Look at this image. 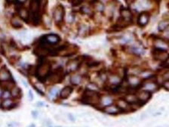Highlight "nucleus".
Segmentation results:
<instances>
[{
    "mask_svg": "<svg viewBox=\"0 0 169 127\" xmlns=\"http://www.w3.org/2000/svg\"><path fill=\"white\" fill-rule=\"evenodd\" d=\"M52 64L46 58H38V62L35 67V77L41 83L46 82L52 73Z\"/></svg>",
    "mask_w": 169,
    "mask_h": 127,
    "instance_id": "1",
    "label": "nucleus"
},
{
    "mask_svg": "<svg viewBox=\"0 0 169 127\" xmlns=\"http://www.w3.org/2000/svg\"><path fill=\"white\" fill-rule=\"evenodd\" d=\"M42 1L33 0L30 1L29 7L30 12V22H32L33 25L38 26L42 21V10L43 7L42 6Z\"/></svg>",
    "mask_w": 169,
    "mask_h": 127,
    "instance_id": "2",
    "label": "nucleus"
},
{
    "mask_svg": "<svg viewBox=\"0 0 169 127\" xmlns=\"http://www.w3.org/2000/svg\"><path fill=\"white\" fill-rule=\"evenodd\" d=\"M100 99H101V95L100 93L98 92L97 91L87 88L82 95L81 101L84 104H89V105L97 107V106H100Z\"/></svg>",
    "mask_w": 169,
    "mask_h": 127,
    "instance_id": "3",
    "label": "nucleus"
},
{
    "mask_svg": "<svg viewBox=\"0 0 169 127\" xmlns=\"http://www.w3.org/2000/svg\"><path fill=\"white\" fill-rule=\"evenodd\" d=\"M53 17L55 21L56 26L60 28L64 23L65 17V8L61 4H59L54 8L53 12Z\"/></svg>",
    "mask_w": 169,
    "mask_h": 127,
    "instance_id": "4",
    "label": "nucleus"
},
{
    "mask_svg": "<svg viewBox=\"0 0 169 127\" xmlns=\"http://www.w3.org/2000/svg\"><path fill=\"white\" fill-rule=\"evenodd\" d=\"M64 72L62 67L56 68L54 70H52L49 77H48L47 81L49 82L50 84H56V83H61L64 79Z\"/></svg>",
    "mask_w": 169,
    "mask_h": 127,
    "instance_id": "5",
    "label": "nucleus"
},
{
    "mask_svg": "<svg viewBox=\"0 0 169 127\" xmlns=\"http://www.w3.org/2000/svg\"><path fill=\"white\" fill-rule=\"evenodd\" d=\"M152 55L154 59L161 63H165L168 59H169V53L168 52V49L165 48L153 47Z\"/></svg>",
    "mask_w": 169,
    "mask_h": 127,
    "instance_id": "6",
    "label": "nucleus"
},
{
    "mask_svg": "<svg viewBox=\"0 0 169 127\" xmlns=\"http://www.w3.org/2000/svg\"><path fill=\"white\" fill-rule=\"evenodd\" d=\"M150 19V14L148 12H142L137 17V24L140 27H145L149 23Z\"/></svg>",
    "mask_w": 169,
    "mask_h": 127,
    "instance_id": "7",
    "label": "nucleus"
},
{
    "mask_svg": "<svg viewBox=\"0 0 169 127\" xmlns=\"http://www.w3.org/2000/svg\"><path fill=\"white\" fill-rule=\"evenodd\" d=\"M17 14L19 16L22 21H25L26 23H30V12L29 9H27L23 6H17L16 7Z\"/></svg>",
    "mask_w": 169,
    "mask_h": 127,
    "instance_id": "8",
    "label": "nucleus"
},
{
    "mask_svg": "<svg viewBox=\"0 0 169 127\" xmlns=\"http://www.w3.org/2000/svg\"><path fill=\"white\" fill-rule=\"evenodd\" d=\"M136 95L137 98H138L139 101L144 105V104H146V102L149 101V100L151 98L152 93L146 90H139L136 93Z\"/></svg>",
    "mask_w": 169,
    "mask_h": 127,
    "instance_id": "9",
    "label": "nucleus"
},
{
    "mask_svg": "<svg viewBox=\"0 0 169 127\" xmlns=\"http://www.w3.org/2000/svg\"><path fill=\"white\" fill-rule=\"evenodd\" d=\"M17 105V104H16L14 99H12V98L4 99L1 103V108L4 110H12L15 108Z\"/></svg>",
    "mask_w": 169,
    "mask_h": 127,
    "instance_id": "10",
    "label": "nucleus"
},
{
    "mask_svg": "<svg viewBox=\"0 0 169 127\" xmlns=\"http://www.w3.org/2000/svg\"><path fill=\"white\" fill-rule=\"evenodd\" d=\"M120 14H121L120 17H122L125 20H126L127 21H129V22L132 23L133 14L129 8H123V7H122V8L120 9Z\"/></svg>",
    "mask_w": 169,
    "mask_h": 127,
    "instance_id": "11",
    "label": "nucleus"
},
{
    "mask_svg": "<svg viewBox=\"0 0 169 127\" xmlns=\"http://www.w3.org/2000/svg\"><path fill=\"white\" fill-rule=\"evenodd\" d=\"M13 80L12 77V74L10 71L7 69L5 66L1 68L0 70V81H8Z\"/></svg>",
    "mask_w": 169,
    "mask_h": 127,
    "instance_id": "12",
    "label": "nucleus"
},
{
    "mask_svg": "<svg viewBox=\"0 0 169 127\" xmlns=\"http://www.w3.org/2000/svg\"><path fill=\"white\" fill-rule=\"evenodd\" d=\"M103 111L110 115H117V114H122L121 110H119V108L115 104H111L110 106H107L103 109Z\"/></svg>",
    "mask_w": 169,
    "mask_h": 127,
    "instance_id": "13",
    "label": "nucleus"
},
{
    "mask_svg": "<svg viewBox=\"0 0 169 127\" xmlns=\"http://www.w3.org/2000/svg\"><path fill=\"white\" fill-rule=\"evenodd\" d=\"M73 91V88L70 86H67L60 91V98L61 99H67L70 96Z\"/></svg>",
    "mask_w": 169,
    "mask_h": 127,
    "instance_id": "14",
    "label": "nucleus"
},
{
    "mask_svg": "<svg viewBox=\"0 0 169 127\" xmlns=\"http://www.w3.org/2000/svg\"><path fill=\"white\" fill-rule=\"evenodd\" d=\"M10 23H11V25L15 29H21L23 27V23L21 22V19L17 14L12 16Z\"/></svg>",
    "mask_w": 169,
    "mask_h": 127,
    "instance_id": "15",
    "label": "nucleus"
},
{
    "mask_svg": "<svg viewBox=\"0 0 169 127\" xmlns=\"http://www.w3.org/2000/svg\"><path fill=\"white\" fill-rule=\"evenodd\" d=\"M0 87L3 90L11 91L13 88L15 87V83L14 82V80L0 81Z\"/></svg>",
    "mask_w": 169,
    "mask_h": 127,
    "instance_id": "16",
    "label": "nucleus"
},
{
    "mask_svg": "<svg viewBox=\"0 0 169 127\" xmlns=\"http://www.w3.org/2000/svg\"><path fill=\"white\" fill-rule=\"evenodd\" d=\"M11 95L13 98L19 99L22 96V91L18 87H14L11 90Z\"/></svg>",
    "mask_w": 169,
    "mask_h": 127,
    "instance_id": "17",
    "label": "nucleus"
},
{
    "mask_svg": "<svg viewBox=\"0 0 169 127\" xmlns=\"http://www.w3.org/2000/svg\"><path fill=\"white\" fill-rule=\"evenodd\" d=\"M169 27V21H161L158 25V30L160 32H163Z\"/></svg>",
    "mask_w": 169,
    "mask_h": 127,
    "instance_id": "18",
    "label": "nucleus"
},
{
    "mask_svg": "<svg viewBox=\"0 0 169 127\" xmlns=\"http://www.w3.org/2000/svg\"><path fill=\"white\" fill-rule=\"evenodd\" d=\"M70 82L74 86H77L82 82V77L80 75H73L70 77Z\"/></svg>",
    "mask_w": 169,
    "mask_h": 127,
    "instance_id": "19",
    "label": "nucleus"
},
{
    "mask_svg": "<svg viewBox=\"0 0 169 127\" xmlns=\"http://www.w3.org/2000/svg\"><path fill=\"white\" fill-rule=\"evenodd\" d=\"M94 8L99 12H102L104 9V6L103 5V3L100 2H95L94 5Z\"/></svg>",
    "mask_w": 169,
    "mask_h": 127,
    "instance_id": "20",
    "label": "nucleus"
},
{
    "mask_svg": "<svg viewBox=\"0 0 169 127\" xmlns=\"http://www.w3.org/2000/svg\"><path fill=\"white\" fill-rule=\"evenodd\" d=\"M48 93H49V95L52 98H54V97H56L58 95V89H56V88H52V89L49 90Z\"/></svg>",
    "mask_w": 169,
    "mask_h": 127,
    "instance_id": "21",
    "label": "nucleus"
},
{
    "mask_svg": "<svg viewBox=\"0 0 169 127\" xmlns=\"http://www.w3.org/2000/svg\"><path fill=\"white\" fill-rule=\"evenodd\" d=\"M10 96H12V95H11V91L3 90L2 98H3L4 99H7V98H9Z\"/></svg>",
    "mask_w": 169,
    "mask_h": 127,
    "instance_id": "22",
    "label": "nucleus"
},
{
    "mask_svg": "<svg viewBox=\"0 0 169 127\" xmlns=\"http://www.w3.org/2000/svg\"><path fill=\"white\" fill-rule=\"evenodd\" d=\"M162 87L167 91H169V79L168 80H165L162 83Z\"/></svg>",
    "mask_w": 169,
    "mask_h": 127,
    "instance_id": "23",
    "label": "nucleus"
},
{
    "mask_svg": "<svg viewBox=\"0 0 169 127\" xmlns=\"http://www.w3.org/2000/svg\"><path fill=\"white\" fill-rule=\"evenodd\" d=\"M9 46L14 48H17V44H16V42H14V39H11V40H10Z\"/></svg>",
    "mask_w": 169,
    "mask_h": 127,
    "instance_id": "24",
    "label": "nucleus"
},
{
    "mask_svg": "<svg viewBox=\"0 0 169 127\" xmlns=\"http://www.w3.org/2000/svg\"><path fill=\"white\" fill-rule=\"evenodd\" d=\"M70 2H73L72 3V6H78L82 4L83 2L82 1H70Z\"/></svg>",
    "mask_w": 169,
    "mask_h": 127,
    "instance_id": "25",
    "label": "nucleus"
},
{
    "mask_svg": "<svg viewBox=\"0 0 169 127\" xmlns=\"http://www.w3.org/2000/svg\"><path fill=\"white\" fill-rule=\"evenodd\" d=\"M33 87H34V89H36V91L37 92H38V93H39V94H40L41 95H42V96H44V95H44V93L42 92V91L40 90V89H37V87L36 86H33Z\"/></svg>",
    "mask_w": 169,
    "mask_h": 127,
    "instance_id": "26",
    "label": "nucleus"
},
{
    "mask_svg": "<svg viewBox=\"0 0 169 127\" xmlns=\"http://www.w3.org/2000/svg\"><path fill=\"white\" fill-rule=\"evenodd\" d=\"M68 117H69V119H70L71 121H75V120H76L75 117H74V116H73L72 114H68Z\"/></svg>",
    "mask_w": 169,
    "mask_h": 127,
    "instance_id": "27",
    "label": "nucleus"
},
{
    "mask_svg": "<svg viewBox=\"0 0 169 127\" xmlns=\"http://www.w3.org/2000/svg\"><path fill=\"white\" fill-rule=\"evenodd\" d=\"M29 98H30V101H32L33 99V94L31 90L29 91Z\"/></svg>",
    "mask_w": 169,
    "mask_h": 127,
    "instance_id": "28",
    "label": "nucleus"
},
{
    "mask_svg": "<svg viewBox=\"0 0 169 127\" xmlns=\"http://www.w3.org/2000/svg\"><path fill=\"white\" fill-rule=\"evenodd\" d=\"M32 116H33L34 118H36L37 116H38V112L37 111H32Z\"/></svg>",
    "mask_w": 169,
    "mask_h": 127,
    "instance_id": "29",
    "label": "nucleus"
},
{
    "mask_svg": "<svg viewBox=\"0 0 169 127\" xmlns=\"http://www.w3.org/2000/svg\"><path fill=\"white\" fill-rule=\"evenodd\" d=\"M37 105H38V107H43V106H45V103L42 101H38L37 102Z\"/></svg>",
    "mask_w": 169,
    "mask_h": 127,
    "instance_id": "30",
    "label": "nucleus"
},
{
    "mask_svg": "<svg viewBox=\"0 0 169 127\" xmlns=\"http://www.w3.org/2000/svg\"><path fill=\"white\" fill-rule=\"evenodd\" d=\"M2 93H3V91H2V88L0 87V98L2 96Z\"/></svg>",
    "mask_w": 169,
    "mask_h": 127,
    "instance_id": "31",
    "label": "nucleus"
},
{
    "mask_svg": "<svg viewBox=\"0 0 169 127\" xmlns=\"http://www.w3.org/2000/svg\"><path fill=\"white\" fill-rule=\"evenodd\" d=\"M29 127H36V126H35V124L32 123V124H30V125L29 126Z\"/></svg>",
    "mask_w": 169,
    "mask_h": 127,
    "instance_id": "32",
    "label": "nucleus"
},
{
    "mask_svg": "<svg viewBox=\"0 0 169 127\" xmlns=\"http://www.w3.org/2000/svg\"><path fill=\"white\" fill-rule=\"evenodd\" d=\"M168 8H169V2H168Z\"/></svg>",
    "mask_w": 169,
    "mask_h": 127,
    "instance_id": "33",
    "label": "nucleus"
},
{
    "mask_svg": "<svg viewBox=\"0 0 169 127\" xmlns=\"http://www.w3.org/2000/svg\"><path fill=\"white\" fill-rule=\"evenodd\" d=\"M1 62H2V59L0 58V63H1Z\"/></svg>",
    "mask_w": 169,
    "mask_h": 127,
    "instance_id": "34",
    "label": "nucleus"
},
{
    "mask_svg": "<svg viewBox=\"0 0 169 127\" xmlns=\"http://www.w3.org/2000/svg\"><path fill=\"white\" fill-rule=\"evenodd\" d=\"M57 127H61V126H57Z\"/></svg>",
    "mask_w": 169,
    "mask_h": 127,
    "instance_id": "35",
    "label": "nucleus"
}]
</instances>
